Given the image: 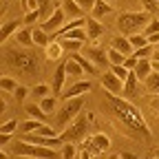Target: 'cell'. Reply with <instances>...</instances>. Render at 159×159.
<instances>
[{
    "instance_id": "cell-39",
    "label": "cell",
    "mask_w": 159,
    "mask_h": 159,
    "mask_svg": "<svg viewBox=\"0 0 159 159\" xmlns=\"http://www.w3.org/2000/svg\"><path fill=\"white\" fill-rule=\"evenodd\" d=\"M27 95H31V89H27L25 84H20V86L13 91V97L18 99V102H25V97H27Z\"/></svg>"
},
{
    "instance_id": "cell-33",
    "label": "cell",
    "mask_w": 159,
    "mask_h": 159,
    "mask_svg": "<svg viewBox=\"0 0 159 159\" xmlns=\"http://www.w3.org/2000/svg\"><path fill=\"white\" fill-rule=\"evenodd\" d=\"M38 104L42 106V111H44L47 115H51L53 111H57V99H55V97H51V95H49V97H44V99H40Z\"/></svg>"
},
{
    "instance_id": "cell-47",
    "label": "cell",
    "mask_w": 159,
    "mask_h": 159,
    "mask_svg": "<svg viewBox=\"0 0 159 159\" xmlns=\"http://www.w3.org/2000/svg\"><path fill=\"white\" fill-rule=\"evenodd\" d=\"M0 159H9V152L2 148V150H0Z\"/></svg>"
},
{
    "instance_id": "cell-19",
    "label": "cell",
    "mask_w": 159,
    "mask_h": 159,
    "mask_svg": "<svg viewBox=\"0 0 159 159\" xmlns=\"http://www.w3.org/2000/svg\"><path fill=\"white\" fill-rule=\"evenodd\" d=\"M144 89L148 95H159V71L152 69V73L144 80Z\"/></svg>"
},
{
    "instance_id": "cell-52",
    "label": "cell",
    "mask_w": 159,
    "mask_h": 159,
    "mask_svg": "<svg viewBox=\"0 0 159 159\" xmlns=\"http://www.w3.org/2000/svg\"><path fill=\"white\" fill-rule=\"evenodd\" d=\"M106 2H111V5H115V2H117V0H106Z\"/></svg>"
},
{
    "instance_id": "cell-40",
    "label": "cell",
    "mask_w": 159,
    "mask_h": 159,
    "mask_svg": "<svg viewBox=\"0 0 159 159\" xmlns=\"http://www.w3.org/2000/svg\"><path fill=\"white\" fill-rule=\"evenodd\" d=\"M155 33H159V20H150L148 27L144 29V35H155Z\"/></svg>"
},
{
    "instance_id": "cell-50",
    "label": "cell",
    "mask_w": 159,
    "mask_h": 159,
    "mask_svg": "<svg viewBox=\"0 0 159 159\" xmlns=\"http://www.w3.org/2000/svg\"><path fill=\"white\" fill-rule=\"evenodd\" d=\"M27 2H29V0H20V5H22V7H27Z\"/></svg>"
},
{
    "instance_id": "cell-14",
    "label": "cell",
    "mask_w": 159,
    "mask_h": 159,
    "mask_svg": "<svg viewBox=\"0 0 159 159\" xmlns=\"http://www.w3.org/2000/svg\"><path fill=\"white\" fill-rule=\"evenodd\" d=\"M62 9H64V13H66V18H71V20H77V18H82L86 11L80 7V2L77 0H62Z\"/></svg>"
},
{
    "instance_id": "cell-20",
    "label": "cell",
    "mask_w": 159,
    "mask_h": 159,
    "mask_svg": "<svg viewBox=\"0 0 159 159\" xmlns=\"http://www.w3.org/2000/svg\"><path fill=\"white\" fill-rule=\"evenodd\" d=\"M62 53H64V49H62V44H60L57 40H51V42L44 47V57L47 60H60Z\"/></svg>"
},
{
    "instance_id": "cell-49",
    "label": "cell",
    "mask_w": 159,
    "mask_h": 159,
    "mask_svg": "<svg viewBox=\"0 0 159 159\" xmlns=\"http://www.w3.org/2000/svg\"><path fill=\"white\" fill-rule=\"evenodd\" d=\"M106 159H122V155H108Z\"/></svg>"
},
{
    "instance_id": "cell-30",
    "label": "cell",
    "mask_w": 159,
    "mask_h": 159,
    "mask_svg": "<svg viewBox=\"0 0 159 159\" xmlns=\"http://www.w3.org/2000/svg\"><path fill=\"white\" fill-rule=\"evenodd\" d=\"M51 91H53V89H51L49 84H35V86L31 89V95H33L35 99H44V97H49Z\"/></svg>"
},
{
    "instance_id": "cell-27",
    "label": "cell",
    "mask_w": 159,
    "mask_h": 159,
    "mask_svg": "<svg viewBox=\"0 0 159 159\" xmlns=\"http://www.w3.org/2000/svg\"><path fill=\"white\" fill-rule=\"evenodd\" d=\"M44 126V122H40V119H29V122L20 124V133L22 135H29V133H38L40 128Z\"/></svg>"
},
{
    "instance_id": "cell-17",
    "label": "cell",
    "mask_w": 159,
    "mask_h": 159,
    "mask_svg": "<svg viewBox=\"0 0 159 159\" xmlns=\"http://www.w3.org/2000/svg\"><path fill=\"white\" fill-rule=\"evenodd\" d=\"M111 47H115L117 51H122L124 55H133V44H130V40H128V35H117V38H113V42H111Z\"/></svg>"
},
{
    "instance_id": "cell-12",
    "label": "cell",
    "mask_w": 159,
    "mask_h": 159,
    "mask_svg": "<svg viewBox=\"0 0 159 159\" xmlns=\"http://www.w3.org/2000/svg\"><path fill=\"white\" fill-rule=\"evenodd\" d=\"M66 80H69V75H66V62H62L53 71V95H62V89H64Z\"/></svg>"
},
{
    "instance_id": "cell-32",
    "label": "cell",
    "mask_w": 159,
    "mask_h": 159,
    "mask_svg": "<svg viewBox=\"0 0 159 159\" xmlns=\"http://www.w3.org/2000/svg\"><path fill=\"white\" fill-rule=\"evenodd\" d=\"M137 82H139V77L135 75V71H130L128 80L124 82V95H133V93L137 91Z\"/></svg>"
},
{
    "instance_id": "cell-4",
    "label": "cell",
    "mask_w": 159,
    "mask_h": 159,
    "mask_svg": "<svg viewBox=\"0 0 159 159\" xmlns=\"http://www.w3.org/2000/svg\"><path fill=\"white\" fill-rule=\"evenodd\" d=\"M150 20L152 18L148 16V11H124L117 16L115 27L122 35H135V33H144Z\"/></svg>"
},
{
    "instance_id": "cell-9",
    "label": "cell",
    "mask_w": 159,
    "mask_h": 159,
    "mask_svg": "<svg viewBox=\"0 0 159 159\" xmlns=\"http://www.w3.org/2000/svg\"><path fill=\"white\" fill-rule=\"evenodd\" d=\"M84 55L91 60V62H93V64H95L99 71H102V69H106V66L111 64L108 53H106L104 49H99V47H93V44L89 47V44H86V47H84Z\"/></svg>"
},
{
    "instance_id": "cell-3",
    "label": "cell",
    "mask_w": 159,
    "mask_h": 159,
    "mask_svg": "<svg viewBox=\"0 0 159 159\" xmlns=\"http://www.w3.org/2000/svg\"><path fill=\"white\" fill-rule=\"evenodd\" d=\"M11 155L16 157H25V159H57V148H49V146H40L29 139H16L9 144Z\"/></svg>"
},
{
    "instance_id": "cell-11",
    "label": "cell",
    "mask_w": 159,
    "mask_h": 159,
    "mask_svg": "<svg viewBox=\"0 0 159 159\" xmlns=\"http://www.w3.org/2000/svg\"><path fill=\"white\" fill-rule=\"evenodd\" d=\"M89 91H91V82H84V80H82V82H75V84H71L66 91H62V95H60V97H62V99L82 97V95H86Z\"/></svg>"
},
{
    "instance_id": "cell-28",
    "label": "cell",
    "mask_w": 159,
    "mask_h": 159,
    "mask_svg": "<svg viewBox=\"0 0 159 159\" xmlns=\"http://www.w3.org/2000/svg\"><path fill=\"white\" fill-rule=\"evenodd\" d=\"M18 86H20L18 80H13L11 75H2V77H0V89H2L5 93H13Z\"/></svg>"
},
{
    "instance_id": "cell-5",
    "label": "cell",
    "mask_w": 159,
    "mask_h": 159,
    "mask_svg": "<svg viewBox=\"0 0 159 159\" xmlns=\"http://www.w3.org/2000/svg\"><path fill=\"white\" fill-rule=\"evenodd\" d=\"M82 108H84V95L82 97H71V99H62V104L57 106V111H55V124H57V128H66L73 119L82 113Z\"/></svg>"
},
{
    "instance_id": "cell-42",
    "label": "cell",
    "mask_w": 159,
    "mask_h": 159,
    "mask_svg": "<svg viewBox=\"0 0 159 159\" xmlns=\"http://www.w3.org/2000/svg\"><path fill=\"white\" fill-rule=\"evenodd\" d=\"M38 18H40V11L35 9V11H27L22 20H25V22H27V25H33V22H35V20H38Z\"/></svg>"
},
{
    "instance_id": "cell-46",
    "label": "cell",
    "mask_w": 159,
    "mask_h": 159,
    "mask_svg": "<svg viewBox=\"0 0 159 159\" xmlns=\"http://www.w3.org/2000/svg\"><path fill=\"white\" fill-rule=\"evenodd\" d=\"M80 159H93V155L89 150H82V152H80Z\"/></svg>"
},
{
    "instance_id": "cell-37",
    "label": "cell",
    "mask_w": 159,
    "mask_h": 159,
    "mask_svg": "<svg viewBox=\"0 0 159 159\" xmlns=\"http://www.w3.org/2000/svg\"><path fill=\"white\" fill-rule=\"evenodd\" d=\"M38 11H40V16H51L53 11H55V7H51V0H38Z\"/></svg>"
},
{
    "instance_id": "cell-18",
    "label": "cell",
    "mask_w": 159,
    "mask_h": 159,
    "mask_svg": "<svg viewBox=\"0 0 159 159\" xmlns=\"http://www.w3.org/2000/svg\"><path fill=\"white\" fill-rule=\"evenodd\" d=\"M13 40H16V44H20V47H33L35 42H33V29H20L16 35H13Z\"/></svg>"
},
{
    "instance_id": "cell-23",
    "label": "cell",
    "mask_w": 159,
    "mask_h": 159,
    "mask_svg": "<svg viewBox=\"0 0 159 159\" xmlns=\"http://www.w3.org/2000/svg\"><path fill=\"white\" fill-rule=\"evenodd\" d=\"M150 73H152V60H139L137 66H135V75L144 82V80H146Z\"/></svg>"
},
{
    "instance_id": "cell-6",
    "label": "cell",
    "mask_w": 159,
    "mask_h": 159,
    "mask_svg": "<svg viewBox=\"0 0 159 159\" xmlns=\"http://www.w3.org/2000/svg\"><path fill=\"white\" fill-rule=\"evenodd\" d=\"M86 135H89V117L80 113L73 122H71L62 133H60V139H62V144H66V142L77 144V142H84Z\"/></svg>"
},
{
    "instance_id": "cell-29",
    "label": "cell",
    "mask_w": 159,
    "mask_h": 159,
    "mask_svg": "<svg viewBox=\"0 0 159 159\" xmlns=\"http://www.w3.org/2000/svg\"><path fill=\"white\" fill-rule=\"evenodd\" d=\"M155 51H157L155 44H146V47H142V49H135L133 55H135L137 60H152V53H155Z\"/></svg>"
},
{
    "instance_id": "cell-22",
    "label": "cell",
    "mask_w": 159,
    "mask_h": 159,
    "mask_svg": "<svg viewBox=\"0 0 159 159\" xmlns=\"http://www.w3.org/2000/svg\"><path fill=\"white\" fill-rule=\"evenodd\" d=\"M33 42H35V47H47V44L51 42V33L44 31L40 25L33 27Z\"/></svg>"
},
{
    "instance_id": "cell-13",
    "label": "cell",
    "mask_w": 159,
    "mask_h": 159,
    "mask_svg": "<svg viewBox=\"0 0 159 159\" xmlns=\"http://www.w3.org/2000/svg\"><path fill=\"white\" fill-rule=\"evenodd\" d=\"M22 22H25V20H7V22L2 25V29H0V42L5 44L9 38H13L20 29H22V27H20Z\"/></svg>"
},
{
    "instance_id": "cell-48",
    "label": "cell",
    "mask_w": 159,
    "mask_h": 159,
    "mask_svg": "<svg viewBox=\"0 0 159 159\" xmlns=\"http://www.w3.org/2000/svg\"><path fill=\"white\" fill-rule=\"evenodd\" d=\"M152 62H159V51H155V53H152Z\"/></svg>"
},
{
    "instance_id": "cell-36",
    "label": "cell",
    "mask_w": 159,
    "mask_h": 159,
    "mask_svg": "<svg viewBox=\"0 0 159 159\" xmlns=\"http://www.w3.org/2000/svg\"><path fill=\"white\" fill-rule=\"evenodd\" d=\"M111 71L119 77V80H122V82H126V80H128V75H130V71L124 66V64H111Z\"/></svg>"
},
{
    "instance_id": "cell-2",
    "label": "cell",
    "mask_w": 159,
    "mask_h": 159,
    "mask_svg": "<svg viewBox=\"0 0 159 159\" xmlns=\"http://www.w3.org/2000/svg\"><path fill=\"white\" fill-rule=\"evenodd\" d=\"M2 66L9 73H20L22 77H31V75H38L42 64H40V57L35 53L22 51L16 44V47H5L2 49Z\"/></svg>"
},
{
    "instance_id": "cell-51",
    "label": "cell",
    "mask_w": 159,
    "mask_h": 159,
    "mask_svg": "<svg viewBox=\"0 0 159 159\" xmlns=\"http://www.w3.org/2000/svg\"><path fill=\"white\" fill-rule=\"evenodd\" d=\"M155 157H159V148H155Z\"/></svg>"
},
{
    "instance_id": "cell-21",
    "label": "cell",
    "mask_w": 159,
    "mask_h": 159,
    "mask_svg": "<svg viewBox=\"0 0 159 159\" xmlns=\"http://www.w3.org/2000/svg\"><path fill=\"white\" fill-rule=\"evenodd\" d=\"M111 11H113V5H111V2H106V0H97L95 7H93V11H91V16H93L95 20H99V18L108 16Z\"/></svg>"
},
{
    "instance_id": "cell-8",
    "label": "cell",
    "mask_w": 159,
    "mask_h": 159,
    "mask_svg": "<svg viewBox=\"0 0 159 159\" xmlns=\"http://www.w3.org/2000/svg\"><path fill=\"white\" fill-rule=\"evenodd\" d=\"M99 82H102V86L113 93V95H124V82L119 80L113 71H104V73H99Z\"/></svg>"
},
{
    "instance_id": "cell-1",
    "label": "cell",
    "mask_w": 159,
    "mask_h": 159,
    "mask_svg": "<svg viewBox=\"0 0 159 159\" xmlns=\"http://www.w3.org/2000/svg\"><path fill=\"white\" fill-rule=\"evenodd\" d=\"M102 113L124 137L133 139V142H139V144L152 142V130L146 124L144 115L122 95H113L106 91L102 97Z\"/></svg>"
},
{
    "instance_id": "cell-25",
    "label": "cell",
    "mask_w": 159,
    "mask_h": 159,
    "mask_svg": "<svg viewBox=\"0 0 159 159\" xmlns=\"http://www.w3.org/2000/svg\"><path fill=\"white\" fill-rule=\"evenodd\" d=\"M25 111H27V115H29L31 119H40V122H47V113L42 111V106H40V104H27V106H25Z\"/></svg>"
},
{
    "instance_id": "cell-10",
    "label": "cell",
    "mask_w": 159,
    "mask_h": 159,
    "mask_svg": "<svg viewBox=\"0 0 159 159\" xmlns=\"http://www.w3.org/2000/svg\"><path fill=\"white\" fill-rule=\"evenodd\" d=\"M64 20H66V13H64V9H62V5H57L55 11H53L47 20L40 22V27H42L44 31H49V33H53V31H57L60 27L64 25Z\"/></svg>"
},
{
    "instance_id": "cell-7",
    "label": "cell",
    "mask_w": 159,
    "mask_h": 159,
    "mask_svg": "<svg viewBox=\"0 0 159 159\" xmlns=\"http://www.w3.org/2000/svg\"><path fill=\"white\" fill-rule=\"evenodd\" d=\"M108 148H111V137L106 133H93L82 142V150H89L93 157L106 152Z\"/></svg>"
},
{
    "instance_id": "cell-41",
    "label": "cell",
    "mask_w": 159,
    "mask_h": 159,
    "mask_svg": "<svg viewBox=\"0 0 159 159\" xmlns=\"http://www.w3.org/2000/svg\"><path fill=\"white\" fill-rule=\"evenodd\" d=\"M148 106H150V111L155 115H159V95H150L148 97Z\"/></svg>"
},
{
    "instance_id": "cell-45",
    "label": "cell",
    "mask_w": 159,
    "mask_h": 159,
    "mask_svg": "<svg viewBox=\"0 0 159 159\" xmlns=\"http://www.w3.org/2000/svg\"><path fill=\"white\" fill-rule=\"evenodd\" d=\"M144 7H146V11H159L157 0H144Z\"/></svg>"
},
{
    "instance_id": "cell-31",
    "label": "cell",
    "mask_w": 159,
    "mask_h": 159,
    "mask_svg": "<svg viewBox=\"0 0 159 159\" xmlns=\"http://www.w3.org/2000/svg\"><path fill=\"white\" fill-rule=\"evenodd\" d=\"M106 53H108L111 64H124V62H126V57H128V55H124L122 51H117L115 47H108V51H106Z\"/></svg>"
},
{
    "instance_id": "cell-35",
    "label": "cell",
    "mask_w": 159,
    "mask_h": 159,
    "mask_svg": "<svg viewBox=\"0 0 159 159\" xmlns=\"http://www.w3.org/2000/svg\"><path fill=\"white\" fill-rule=\"evenodd\" d=\"M128 40H130L133 49H142V47L150 44V42H148V35H144V33H135V35H128Z\"/></svg>"
},
{
    "instance_id": "cell-43",
    "label": "cell",
    "mask_w": 159,
    "mask_h": 159,
    "mask_svg": "<svg viewBox=\"0 0 159 159\" xmlns=\"http://www.w3.org/2000/svg\"><path fill=\"white\" fill-rule=\"evenodd\" d=\"M77 2H80V7H82V9L89 13V11H93V7H95L97 0H77Z\"/></svg>"
},
{
    "instance_id": "cell-15",
    "label": "cell",
    "mask_w": 159,
    "mask_h": 159,
    "mask_svg": "<svg viewBox=\"0 0 159 159\" xmlns=\"http://www.w3.org/2000/svg\"><path fill=\"white\" fill-rule=\"evenodd\" d=\"M84 29H86V33H89V40H91V42H95V40H97L99 35L104 33V27L99 25V20H95L93 16H91V18L86 20V25H84Z\"/></svg>"
},
{
    "instance_id": "cell-53",
    "label": "cell",
    "mask_w": 159,
    "mask_h": 159,
    "mask_svg": "<svg viewBox=\"0 0 159 159\" xmlns=\"http://www.w3.org/2000/svg\"><path fill=\"white\" fill-rule=\"evenodd\" d=\"M155 49H157V51H159V42H157V44H155Z\"/></svg>"
},
{
    "instance_id": "cell-44",
    "label": "cell",
    "mask_w": 159,
    "mask_h": 159,
    "mask_svg": "<svg viewBox=\"0 0 159 159\" xmlns=\"http://www.w3.org/2000/svg\"><path fill=\"white\" fill-rule=\"evenodd\" d=\"M137 62H139V60H137L135 55H128V57H126V62H124V66H126L128 71H135V66H137Z\"/></svg>"
},
{
    "instance_id": "cell-26",
    "label": "cell",
    "mask_w": 159,
    "mask_h": 159,
    "mask_svg": "<svg viewBox=\"0 0 159 159\" xmlns=\"http://www.w3.org/2000/svg\"><path fill=\"white\" fill-rule=\"evenodd\" d=\"M57 42L62 44L64 51H71V53H77L80 49H82V44H84V42H80V40H71V38H66V35H64V38H60Z\"/></svg>"
},
{
    "instance_id": "cell-38",
    "label": "cell",
    "mask_w": 159,
    "mask_h": 159,
    "mask_svg": "<svg viewBox=\"0 0 159 159\" xmlns=\"http://www.w3.org/2000/svg\"><path fill=\"white\" fill-rule=\"evenodd\" d=\"M18 128H20L18 119H9V122H5L2 126H0V133H2V135H11V133H16Z\"/></svg>"
},
{
    "instance_id": "cell-24",
    "label": "cell",
    "mask_w": 159,
    "mask_h": 159,
    "mask_svg": "<svg viewBox=\"0 0 159 159\" xmlns=\"http://www.w3.org/2000/svg\"><path fill=\"white\" fill-rule=\"evenodd\" d=\"M84 73H86V71L80 66L73 57H69V60H66V75H69V80H80Z\"/></svg>"
},
{
    "instance_id": "cell-34",
    "label": "cell",
    "mask_w": 159,
    "mask_h": 159,
    "mask_svg": "<svg viewBox=\"0 0 159 159\" xmlns=\"http://www.w3.org/2000/svg\"><path fill=\"white\" fill-rule=\"evenodd\" d=\"M75 152H77V144H73V142H66L60 148V157L62 159H75Z\"/></svg>"
},
{
    "instance_id": "cell-55",
    "label": "cell",
    "mask_w": 159,
    "mask_h": 159,
    "mask_svg": "<svg viewBox=\"0 0 159 159\" xmlns=\"http://www.w3.org/2000/svg\"><path fill=\"white\" fill-rule=\"evenodd\" d=\"M157 2H159V0H157Z\"/></svg>"
},
{
    "instance_id": "cell-54",
    "label": "cell",
    "mask_w": 159,
    "mask_h": 159,
    "mask_svg": "<svg viewBox=\"0 0 159 159\" xmlns=\"http://www.w3.org/2000/svg\"><path fill=\"white\" fill-rule=\"evenodd\" d=\"M155 159H159V157H155Z\"/></svg>"
},
{
    "instance_id": "cell-16",
    "label": "cell",
    "mask_w": 159,
    "mask_h": 159,
    "mask_svg": "<svg viewBox=\"0 0 159 159\" xmlns=\"http://www.w3.org/2000/svg\"><path fill=\"white\" fill-rule=\"evenodd\" d=\"M71 57H73L75 62H77L80 66H82V69H84L89 75H99V69H97V66L91 62V60H89L86 55H82V53H71Z\"/></svg>"
}]
</instances>
